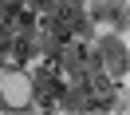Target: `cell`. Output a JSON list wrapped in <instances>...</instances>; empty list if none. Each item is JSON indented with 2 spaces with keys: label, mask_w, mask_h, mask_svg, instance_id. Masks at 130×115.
Wrapping results in <instances>:
<instances>
[{
  "label": "cell",
  "mask_w": 130,
  "mask_h": 115,
  "mask_svg": "<svg viewBox=\"0 0 130 115\" xmlns=\"http://www.w3.org/2000/svg\"><path fill=\"white\" fill-rule=\"evenodd\" d=\"M36 91H40V99H43V103H51V99H59V95H63V83H59L55 67H43V72H36Z\"/></svg>",
  "instance_id": "6da1fadb"
},
{
  "label": "cell",
  "mask_w": 130,
  "mask_h": 115,
  "mask_svg": "<svg viewBox=\"0 0 130 115\" xmlns=\"http://www.w3.org/2000/svg\"><path fill=\"white\" fill-rule=\"evenodd\" d=\"M24 56H28V40L16 36V40H12V60H24Z\"/></svg>",
  "instance_id": "7a4b0ae2"
},
{
  "label": "cell",
  "mask_w": 130,
  "mask_h": 115,
  "mask_svg": "<svg viewBox=\"0 0 130 115\" xmlns=\"http://www.w3.org/2000/svg\"><path fill=\"white\" fill-rule=\"evenodd\" d=\"M28 4H32V8H47V0H28Z\"/></svg>",
  "instance_id": "3957f363"
}]
</instances>
